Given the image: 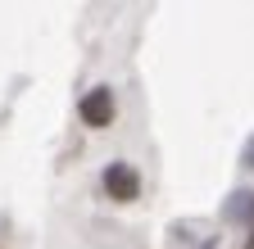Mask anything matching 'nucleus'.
I'll use <instances>...</instances> for the list:
<instances>
[{
  "instance_id": "obj_2",
  "label": "nucleus",
  "mask_w": 254,
  "mask_h": 249,
  "mask_svg": "<svg viewBox=\"0 0 254 249\" xmlns=\"http://www.w3.org/2000/svg\"><path fill=\"white\" fill-rule=\"evenodd\" d=\"M77 113H82L86 127H109V122H114V91L109 86H95L91 96H82Z\"/></svg>"
},
{
  "instance_id": "obj_4",
  "label": "nucleus",
  "mask_w": 254,
  "mask_h": 249,
  "mask_svg": "<svg viewBox=\"0 0 254 249\" xmlns=\"http://www.w3.org/2000/svg\"><path fill=\"white\" fill-rule=\"evenodd\" d=\"M245 168H254V141L245 145Z\"/></svg>"
},
{
  "instance_id": "obj_3",
  "label": "nucleus",
  "mask_w": 254,
  "mask_h": 249,
  "mask_svg": "<svg viewBox=\"0 0 254 249\" xmlns=\"http://www.w3.org/2000/svg\"><path fill=\"white\" fill-rule=\"evenodd\" d=\"M222 222H236V227H245V231H250L245 249H254V191H236L227 204H222Z\"/></svg>"
},
{
  "instance_id": "obj_1",
  "label": "nucleus",
  "mask_w": 254,
  "mask_h": 249,
  "mask_svg": "<svg viewBox=\"0 0 254 249\" xmlns=\"http://www.w3.org/2000/svg\"><path fill=\"white\" fill-rule=\"evenodd\" d=\"M105 191H109V199H118V204H132V199L141 195L136 168H132V163H109V168H105Z\"/></svg>"
}]
</instances>
